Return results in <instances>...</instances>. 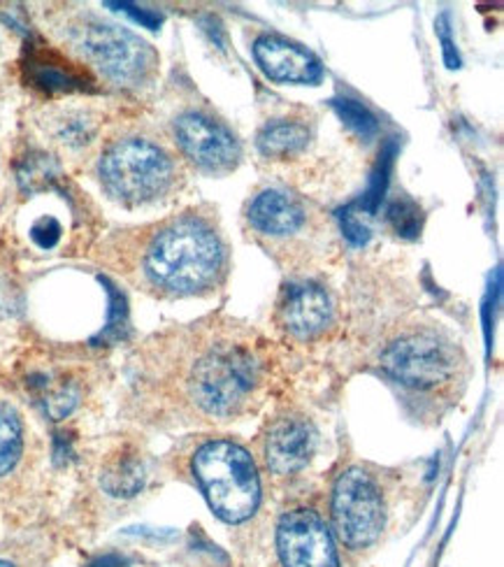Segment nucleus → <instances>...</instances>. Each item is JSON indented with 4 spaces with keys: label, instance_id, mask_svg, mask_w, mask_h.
<instances>
[{
    "label": "nucleus",
    "instance_id": "1",
    "mask_svg": "<svg viewBox=\"0 0 504 567\" xmlns=\"http://www.w3.org/2000/svg\"><path fill=\"white\" fill-rule=\"evenodd\" d=\"M150 368L165 403L196 423L239 419L266 386L258 344L233 323H194L156 342Z\"/></svg>",
    "mask_w": 504,
    "mask_h": 567
},
{
    "label": "nucleus",
    "instance_id": "2",
    "mask_svg": "<svg viewBox=\"0 0 504 567\" xmlns=\"http://www.w3.org/2000/svg\"><path fill=\"white\" fill-rule=\"evenodd\" d=\"M112 266L158 298L207 296L228 275V247L219 226L196 209L119 230L105 245Z\"/></svg>",
    "mask_w": 504,
    "mask_h": 567
},
{
    "label": "nucleus",
    "instance_id": "3",
    "mask_svg": "<svg viewBox=\"0 0 504 567\" xmlns=\"http://www.w3.org/2000/svg\"><path fill=\"white\" fill-rule=\"evenodd\" d=\"M383 374L419 400H449L465 384L463 349L435 328H410L393 336L379 353Z\"/></svg>",
    "mask_w": 504,
    "mask_h": 567
},
{
    "label": "nucleus",
    "instance_id": "4",
    "mask_svg": "<svg viewBox=\"0 0 504 567\" xmlns=\"http://www.w3.org/2000/svg\"><path fill=\"white\" fill-rule=\"evenodd\" d=\"M188 470L222 522L237 526L258 512L263 501L260 472L247 446L230 437L205 440L191 454Z\"/></svg>",
    "mask_w": 504,
    "mask_h": 567
},
{
    "label": "nucleus",
    "instance_id": "5",
    "mask_svg": "<svg viewBox=\"0 0 504 567\" xmlns=\"http://www.w3.org/2000/svg\"><path fill=\"white\" fill-rule=\"evenodd\" d=\"M99 175L114 200L140 207L173 192L177 184V163L154 140L124 137L105 150Z\"/></svg>",
    "mask_w": 504,
    "mask_h": 567
},
{
    "label": "nucleus",
    "instance_id": "6",
    "mask_svg": "<svg viewBox=\"0 0 504 567\" xmlns=\"http://www.w3.org/2000/svg\"><path fill=\"white\" fill-rule=\"evenodd\" d=\"M68 40L112 84L142 86L156 75V52L142 38L116 23L80 17L68 27Z\"/></svg>",
    "mask_w": 504,
    "mask_h": 567
},
{
    "label": "nucleus",
    "instance_id": "7",
    "mask_svg": "<svg viewBox=\"0 0 504 567\" xmlns=\"http://www.w3.org/2000/svg\"><path fill=\"white\" fill-rule=\"evenodd\" d=\"M389 524V495L374 470L351 465L335 480L330 495V528L342 549L366 551L381 539Z\"/></svg>",
    "mask_w": 504,
    "mask_h": 567
},
{
    "label": "nucleus",
    "instance_id": "8",
    "mask_svg": "<svg viewBox=\"0 0 504 567\" xmlns=\"http://www.w3.org/2000/svg\"><path fill=\"white\" fill-rule=\"evenodd\" d=\"M275 545L281 567H342V545L326 518L309 507L279 516Z\"/></svg>",
    "mask_w": 504,
    "mask_h": 567
},
{
    "label": "nucleus",
    "instance_id": "9",
    "mask_svg": "<svg viewBox=\"0 0 504 567\" xmlns=\"http://www.w3.org/2000/svg\"><path fill=\"white\" fill-rule=\"evenodd\" d=\"M179 152L205 173H228L243 158V147L228 126L203 112H186L173 124Z\"/></svg>",
    "mask_w": 504,
    "mask_h": 567
},
{
    "label": "nucleus",
    "instance_id": "10",
    "mask_svg": "<svg viewBox=\"0 0 504 567\" xmlns=\"http://www.w3.org/2000/svg\"><path fill=\"white\" fill-rule=\"evenodd\" d=\"M263 463L275 477H294L311 463L317 452V431L311 421L296 412L277 414L260 440Z\"/></svg>",
    "mask_w": 504,
    "mask_h": 567
},
{
    "label": "nucleus",
    "instance_id": "11",
    "mask_svg": "<svg viewBox=\"0 0 504 567\" xmlns=\"http://www.w3.org/2000/svg\"><path fill=\"white\" fill-rule=\"evenodd\" d=\"M277 321L296 340H317L332 326L335 307L321 284L296 281L279 298Z\"/></svg>",
    "mask_w": 504,
    "mask_h": 567
},
{
    "label": "nucleus",
    "instance_id": "12",
    "mask_svg": "<svg viewBox=\"0 0 504 567\" xmlns=\"http://www.w3.org/2000/svg\"><path fill=\"white\" fill-rule=\"evenodd\" d=\"M254 59L263 73L275 82L311 84L321 78L319 59L281 35H260L254 42Z\"/></svg>",
    "mask_w": 504,
    "mask_h": 567
},
{
    "label": "nucleus",
    "instance_id": "13",
    "mask_svg": "<svg viewBox=\"0 0 504 567\" xmlns=\"http://www.w3.org/2000/svg\"><path fill=\"white\" fill-rule=\"evenodd\" d=\"M247 217L260 238L284 243L302 233L307 224V209L298 198L279 192V188H268V192L254 198Z\"/></svg>",
    "mask_w": 504,
    "mask_h": 567
},
{
    "label": "nucleus",
    "instance_id": "14",
    "mask_svg": "<svg viewBox=\"0 0 504 567\" xmlns=\"http://www.w3.org/2000/svg\"><path fill=\"white\" fill-rule=\"evenodd\" d=\"M147 480V467L137 449L122 446L105 461L101 470V486L112 498H133Z\"/></svg>",
    "mask_w": 504,
    "mask_h": 567
},
{
    "label": "nucleus",
    "instance_id": "15",
    "mask_svg": "<svg viewBox=\"0 0 504 567\" xmlns=\"http://www.w3.org/2000/svg\"><path fill=\"white\" fill-rule=\"evenodd\" d=\"M309 142V131L300 122H275L258 133V152L268 158H288L300 154Z\"/></svg>",
    "mask_w": 504,
    "mask_h": 567
},
{
    "label": "nucleus",
    "instance_id": "16",
    "mask_svg": "<svg viewBox=\"0 0 504 567\" xmlns=\"http://www.w3.org/2000/svg\"><path fill=\"white\" fill-rule=\"evenodd\" d=\"M23 421L19 412L0 403V477L10 475L23 456Z\"/></svg>",
    "mask_w": 504,
    "mask_h": 567
},
{
    "label": "nucleus",
    "instance_id": "17",
    "mask_svg": "<svg viewBox=\"0 0 504 567\" xmlns=\"http://www.w3.org/2000/svg\"><path fill=\"white\" fill-rule=\"evenodd\" d=\"M335 110L340 112V116L347 122V126L353 128L360 137L370 140V137L377 135V131H379L377 116L368 107H363V105L356 103V101L344 99V101H335Z\"/></svg>",
    "mask_w": 504,
    "mask_h": 567
},
{
    "label": "nucleus",
    "instance_id": "18",
    "mask_svg": "<svg viewBox=\"0 0 504 567\" xmlns=\"http://www.w3.org/2000/svg\"><path fill=\"white\" fill-rule=\"evenodd\" d=\"M44 412L50 414L52 419H63L68 416L72 410L78 408L80 403V391L75 384H52L44 389Z\"/></svg>",
    "mask_w": 504,
    "mask_h": 567
},
{
    "label": "nucleus",
    "instance_id": "19",
    "mask_svg": "<svg viewBox=\"0 0 504 567\" xmlns=\"http://www.w3.org/2000/svg\"><path fill=\"white\" fill-rule=\"evenodd\" d=\"M389 219L400 235H410V238H414L421 230V209L407 198H400L389 207Z\"/></svg>",
    "mask_w": 504,
    "mask_h": 567
},
{
    "label": "nucleus",
    "instance_id": "20",
    "mask_svg": "<svg viewBox=\"0 0 504 567\" xmlns=\"http://www.w3.org/2000/svg\"><path fill=\"white\" fill-rule=\"evenodd\" d=\"M340 219H342V230H344V235H347V238H349L353 245H366V243H368L370 230H368V226L363 224V219H360L358 215H353L351 209H344L342 215H340Z\"/></svg>",
    "mask_w": 504,
    "mask_h": 567
},
{
    "label": "nucleus",
    "instance_id": "21",
    "mask_svg": "<svg viewBox=\"0 0 504 567\" xmlns=\"http://www.w3.org/2000/svg\"><path fill=\"white\" fill-rule=\"evenodd\" d=\"M17 307H19L17 289L6 277H0V319L12 317L17 312Z\"/></svg>",
    "mask_w": 504,
    "mask_h": 567
},
{
    "label": "nucleus",
    "instance_id": "22",
    "mask_svg": "<svg viewBox=\"0 0 504 567\" xmlns=\"http://www.w3.org/2000/svg\"><path fill=\"white\" fill-rule=\"evenodd\" d=\"M0 567H19L12 558H6V556H0Z\"/></svg>",
    "mask_w": 504,
    "mask_h": 567
}]
</instances>
